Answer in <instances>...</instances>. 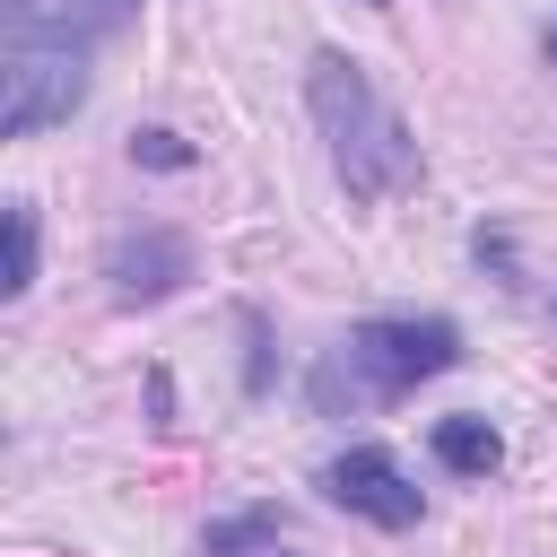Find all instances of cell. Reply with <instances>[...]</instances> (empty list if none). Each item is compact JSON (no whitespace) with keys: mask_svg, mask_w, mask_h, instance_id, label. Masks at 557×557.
Listing matches in <instances>:
<instances>
[{"mask_svg":"<svg viewBox=\"0 0 557 557\" xmlns=\"http://www.w3.org/2000/svg\"><path fill=\"white\" fill-rule=\"evenodd\" d=\"M104 278H113L122 305H157V296H174L191 278V244L174 226H122L104 244Z\"/></svg>","mask_w":557,"mask_h":557,"instance_id":"5b68a950","label":"cell"},{"mask_svg":"<svg viewBox=\"0 0 557 557\" xmlns=\"http://www.w3.org/2000/svg\"><path fill=\"white\" fill-rule=\"evenodd\" d=\"M548 61H557V26H548Z\"/></svg>","mask_w":557,"mask_h":557,"instance_id":"8fae6325","label":"cell"},{"mask_svg":"<svg viewBox=\"0 0 557 557\" xmlns=\"http://www.w3.org/2000/svg\"><path fill=\"white\" fill-rule=\"evenodd\" d=\"M131 157H148V165H191V148H183L174 131H139V139H131Z\"/></svg>","mask_w":557,"mask_h":557,"instance_id":"9c48e42d","label":"cell"},{"mask_svg":"<svg viewBox=\"0 0 557 557\" xmlns=\"http://www.w3.org/2000/svg\"><path fill=\"white\" fill-rule=\"evenodd\" d=\"M322 487H331V505H348V513H366V522H383V531H409V522H418V487H409V470H400L383 444L339 453V461L322 470Z\"/></svg>","mask_w":557,"mask_h":557,"instance_id":"277c9868","label":"cell"},{"mask_svg":"<svg viewBox=\"0 0 557 557\" xmlns=\"http://www.w3.org/2000/svg\"><path fill=\"white\" fill-rule=\"evenodd\" d=\"M139 0H0V44H96L113 26H131Z\"/></svg>","mask_w":557,"mask_h":557,"instance_id":"8992f818","label":"cell"},{"mask_svg":"<svg viewBox=\"0 0 557 557\" xmlns=\"http://www.w3.org/2000/svg\"><path fill=\"white\" fill-rule=\"evenodd\" d=\"M461 366V331L453 322H418V313H383V322H357L322 366H313V409L322 418H348V409H374V400H400L409 383Z\"/></svg>","mask_w":557,"mask_h":557,"instance_id":"7a4b0ae2","label":"cell"},{"mask_svg":"<svg viewBox=\"0 0 557 557\" xmlns=\"http://www.w3.org/2000/svg\"><path fill=\"white\" fill-rule=\"evenodd\" d=\"M435 461L461 470V479H487V470L505 461V444H496L487 418H435Z\"/></svg>","mask_w":557,"mask_h":557,"instance_id":"52a82bcc","label":"cell"},{"mask_svg":"<svg viewBox=\"0 0 557 557\" xmlns=\"http://www.w3.org/2000/svg\"><path fill=\"white\" fill-rule=\"evenodd\" d=\"M26 278H35V218L17 200H0V305L26 296Z\"/></svg>","mask_w":557,"mask_h":557,"instance_id":"ba28073f","label":"cell"},{"mask_svg":"<svg viewBox=\"0 0 557 557\" xmlns=\"http://www.w3.org/2000/svg\"><path fill=\"white\" fill-rule=\"evenodd\" d=\"M87 104V70L61 44H0V139L52 131Z\"/></svg>","mask_w":557,"mask_h":557,"instance_id":"3957f363","label":"cell"},{"mask_svg":"<svg viewBox=\"0 0 557 557\" xmlns=\"http://www.w3.org/2000/svg\"><path fill=\"white\" fill-rule=\"evenodd\" d=\"M226 557H244V548H226ZM252 557H287V548H252Z\"/></svg>","mask_w":557,"mask_h":557,"instance_id":"30bf717a","label":"cell"},{"mask_svg":"<svg viewBox=\"0 0 557 557\" xmlns=\"http://www.w3.org/2000/svg\"><path fill=\"white\" fill-rule=\"evenodd\" d=\"M305 104H313V131H322L331 174H339L348 200H392V191L418 183V139H409V122L383 104V87H374L348 52H313Z\"/></svg>","mask_w":557,"mask_h":557,"instance_id":"6da1fadb","label":"cell"}]
</instances>
